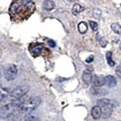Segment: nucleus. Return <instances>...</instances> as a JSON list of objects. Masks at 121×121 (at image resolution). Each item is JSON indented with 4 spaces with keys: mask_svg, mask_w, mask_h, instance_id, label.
<instances>
[{
    "mask_svg": "<svg viewBox=\"0 0 121 121\" xmlns=\"http://www.w3.org/2000/svg\"><path fill=\"white\" fill-rule=\"evenodd\" d=\"M7 96V92L5 89H0V102L5 99V98Z\"/></svg>",
    "mask_w": 121,
    "mask_h": 121,
    "instance_id": "4be33fe9",
    "label": "nucleus"
},
{
    "mask_svg": "<svg viewBox=\"0 0 121 121\" xmlns=\"http://www.w3.org/2000/svg\"><path fill=\"white\" fill-rule=\"evenodd\" d=\"M16 109H18V106L14 101L2 106L0 108V119L9 118Z\"/></svg>",
    "mask_w": 121,
    "mask_h": 121,
    "instance_id": "7ed1b4c3",
    "label": "nucleus"
},
{
    "mask_svg": "<svg viewBox=\"0 0 121 121\" xmlns=\"http://www.w3.org/2000/svg\"><path fill=\"white\" fill-rule=\"evenodd\" d=\"M120 48L121 49V42H120Z\"/></svg>",
    "mask_w": 121,
    "mask_h": 121,
    "instance_id": "cd10ccee",
    "label": "nucleus"
},
{
    "mask_svg": "<svg viewBox=\"0 0 121 121\" xmlns=\"http://www.w3.org/2000/svg\"><path fill=\"white\" fill-rule=\"evenodd\" d=\"M43 49V45L38 44V45H34V46L31 48V51H30V52H31L33 55L37 56V55H39L40 53L42 52Z\"/></svg>",
    "mask_w": 121,
    "mask_h": 121,
    "instance_id": "9b49d317",
    "label": "nucleus"
},
{
    "mask_svg": "<svg viewBox=\"0 0 121 121\" xmlns=\"http://www.w3.org/2000/svg\"><path fill=\"white\" fill-rule=\"evenodd\" d=\"M93 79V75H92V70L91 69V67L87 68L84 70L82 73V80L84 82L85 84L89 85L92 82Z\"/></svg>",
    "mask_w": 121,
    "mask_h": 121,
    "instance_id": "423d86ee",
    "label": "nucleus"
},
{
    "mask_svg": "<svg viewBox=\"0 0 121 121\" xmlns=\"http://www.w3.org/2000/svg\"><path fill=\"white\" fill-rule=\"evenodd\" d=\"M111 27L114 33L121 35V25L119 24L118 23H113V24H111Z\"/></svg>",
    "mask_w": 121,
    "mask_h": 121,
    "instance_id": "2eb2a0df",
    "label": "nucleus"
},
{
    "mask_svg": "<svg viewBox=\"0 0 121 121\" xmlns=\"http://www.w3.org/2000/svg\"><path fill=\"white\" fill-rule=\"evenodd\" d=\"M89 25L91 26V28L92 29V30H94V31H97L98 30V25L96 22L95 21H89Z\"/></svg>",
    "mask_w": 121,
    "mask_h": 121,
    "instance_id": "412c9836",
    "label": "nucleus"
},
{
    "mask_svg": "<svg viewBox=\"0 0 121 121\" xmlns=\"http://www.w3.org/2000/svg\"><path fill=\"white\" fill-rule=\"evenodd\" d=\"M48 45L50 47H52V48H54V47H55V43L53 40H52V39H49V40H48Z\"/></svg>",
    "mask_w": 121,
    "mask_h": 121,
    "instance_id": "b1692460",
    "label": "nucleus"
},
{
    "mask_svg": "<svg viewBox=\"0 0 121 121\" xmlns=\"http://www.w3.org/2000/svg\"><path fill=\"white\" fill-rule=\"evenodd\" d=\"M70 2H74V1H76V0H68Z\"/></svg>",
    "mask_w": 121,
    "mask_h": 121,
    "instance_id": "bb28decb",
    "label": "nucleus"
},
{
    "mask_svg": "<svg viewBox=\"0 0 121 121\" xmlns=\"http://www.w3.org/2000/svg\"><path fill=\"white\" fill-rule=\"evenodd\" d=\"M43 9L46 11H51L52 9H55V2L52 1V0H45L43 4Z\"/></svg>",
    "mask_w": 121,
    "mask_h": 121,
    "instance_id": "f8f14e48",
    "label": "nucleus"
},
{
    "mask_svg": "<svg viewBox=\"0 0 121 121\" xmlns=\"http://www.w3.org/2000/svg\"><path fill=\"white\" fill-rule=\"evenodd\" d=\"M35 11V5L30 0H16L10 7L11 17L17 20H24L31 15Z\"/></svg>",
    "mask_w": 121,
    "mask_h": 121,
    "instance_id": "f257e3e1",
    "label": "nucleus"
},
{
    "mask_svg": "<svg viewBox=\"0 0 121 121\" xmlns=\"http://www.w3.org/2000/svg\"><path fill=\"white\" fill-rule=\"evenodd\" d=\"M116 73L117 75V77L121 78V64H120L117 67L116 69Z\"/></svg>",
    "mask_w": 121,
    "mask_h": 121,
    "instance_id": "5701e85b",
    "label": "nucleus"
},
{
    "mask_svg": "<svg viewBox=\"0 0 121 121\" xmlns=\"http://www.w3.org/2000/svg\"><path fill=\"white\" fill-rule=\"evenodd\" d=\"M2 73H3V68L2 66H0V79H1V77H2Z\"/></svg>",
    "mask_w": 121,
    "mask_h": 121,
    "instance_id": "a878e982",
    "label": "nucleus"
},
{
    "mask_svg": "<svg viewBox=\"0 0 121 121\" xmlns=\"http://www.w3.org/2000/svg\"><path fill=\"white\" fill-rule=\"evenodd\" d=\"M101 114H102L101 108L98 105L95 106V107L92 109V116L95 120L99 119Z\"/></svg>",
    "mask_w": 121,
    "mask_h": 121,
    "instance_id": "1a4fd4ad",
    "label": "nucleus"
},
{
    "mask_svg": "<svg viewBox=\"0 0 121 121\" xmlns=\"http://www.w3.org/2000/svg\"><path fill=\"white\" fill-rule=\"evenodd\" d=\"M104 82L108 86L111 87V88L116 86V85H117L116 79L113 77V76H111V75H108L107 77H104Z\"/></svg>",
    "mask_w": 121,
    "mask_h": 121,
    "instance_id": "6e6552de",
    "label": "nucleus"
},
{
    "mask_svg": "<svg viewBox=\"0 0 121 121\" xmlns=\"http://www.w3.org/2000/svg\"><path fill=\"white\" fill-rule=\"evenodd\" d=\"M92 81H93L94 86H95V87H101V86H104L105 84L104 78L101 77H98V76H96V75L94 76V78L92 79Z\"/></svg>",
    "mask_w": 121,
    "mask_h": 121,
    "instance_id": "9d476101",
    "label": "nucleus"
},
{
    "mask_svg": "<svg viewBox=\"0 0 121 121\" xmlns=\"http://www.w3.org/2000/svg\"><path fill=\"white\" fill-rule=\"evenodd\" d=\"M41 102L42 99L40 97H32L25 101L18 109L22 113H30L35 110L41 104Z\"/></svg>",
    "mask_w": 121,
    "mask_h": 121,
    "instance_id": "f03ea898",
    "label": "nucleus"
},
{
    "mask_svg": "<svg viewBox=\"0 0 121 121\" xmlns=\"http://www.w3.org/2000/svg\"><path fill=\"white\" fill-rule=\"evenodd\" d=\"M85 8L82 6L80 4L76 3L73 5V8H72V13H73L74 15H77L78 14L81 13L82 11H84Z\"/></svg>",
    "mask_w": 121,
    "mask_h": 121,
    "instance_id": "ddd939ff",
    "label": "nucleus"
},
{
    "mask_svg": "<svg viewBox=\"0 0 121 121\" xmlns=\"http://www.w3.org/2000/svg\"><path fill=\"white\" fill-rule=\"evenodd\" d=\"M29 89L30 88L27 86H20L12 90V92L10 94V96L11 98H13L14 101L17 100L19 98L25 96L26 94L28 92Z\"/></svg>",
    "mask_w": 121,
    "mask_h": 121,
    "instance_id": "20e7f679",
    "label": "nucleus"
},
{
    "mask_svg": "<svg viewBox=\"0 0 121 121\" xmlns=\"http://www.w3.org/2000/svg\"><path fill=\"white\" fill-rule=\"evenodd\" d=\"M101 108V111H102V115H103V117L104 118H108V117H109L112 113V111H113L112 102L111 104H109L108 105H105Z\"/></svg>",
    "mask_w": 121,
    "mask_h": 121,
    "instance_id": "0eeeda50",
    "label": "nucleus"
},
{
    "mask_svg": "<svg viewBox=\"0 0 121 121\" xmlns=\"http://www.w3.org/2000/svg\"><path fill=\"white\" fill-rule=\"evenodd\" d=\"M92 15H93V17L95 18H97L98 19L100 17H101V11L100 9H95L92 11Z\"/></svg>",
    "mask_w": 121,
    "mask_h": 121,
    "instance_id": "aec40b11",
    "label": "nucleus"
},
{
    "mask_svg": "<svg viewBox=\"0 0 121 121\" xmlns=\"http://www.w3.org/2000/svg\"><path fill=\"white\" fill-rule=\"evenodd\" d=\"M17 77V67L11 64L5 71V78L8 81H13Z\"/></svg>",
    "mask_w": 121,
    "mask_h": 121,
    "instance_id": "39448f33",
    "label": "nucleus"
},
{
    "mask_svg": "<svg viewBox=\"0 0 121 121\" xmlns=\"http://www.w3.org/2000/svg\"><path fill=\"white\" fill-rule=\"evenodd\" d=\"M93 59H94L93 55H90V56L89 57V58H87L86 59V61L87 63H91V62H92Z\"/></svg>",
    "mask_w": 121,
    "mask_h": 121,
    "instance_id": "393cba45",
    "label": "nucleus"
},
{
    "mask_svg": "<svg viewBox=\"0 0 121 121\" xmlns=\"http://www.w3.org/2000/svg\"><path fill=\"white\" fill-rule=\"evenodd\" d=\"M111 101L108 99V98H101V99L98 101V106H99L100 108H102V107H104V106L108 105V104H111Z\"/></svg>",
    "mask_w": 121,
    "mask_h": 121,
    "instance_id": "f3484780",
    "label": "nucleus"
},
{
    "mask_svg": "<svg viewBox=\"0 0 121 121\" xmlns=\"http://www.w3.org/2000/svg\"><path fill=\"white\" fill-rule=\"evenodd\" d=\"M106 58H107L108 64L111 67H113L115 65V62L113 61L112 59V52H108L106 53Z\"/></svg>",
    "mask_w": 121,
    "mask_h": 121,
    "instance_id": "dca6fc26",
    "label": "nucleus"
},
{
    "mask_svg": "<svg viewBox=\"0 0 121 121\" xmlns=\"http://www.w3.org/2000/svg\"><path fill=\"white\" fill-rule=\"evenodd\" d=\"M96 39H97V40L99 42V43H100V45H101L102 47H105L106 46V45H107V41L106 40H104L103 38H102L99 34H97L96 35Z\"/></svg>",
    "mask_w": 121,
    "mask_h": 121,
    "instance_id": "6ab92c4d",
    "label": "nucleus"
},
{
    "mask_svg": "<svg viewBox=\"0 0 121 121\" xmlns=\"http://www.w3.org/2000/svg\"><path fill=\"white\" fill-rule=\"evenodd\" d=\"M87 29H88V26H87V24L86 22L82 21L78 24V30L80 33H85L87 31Z\"/></svg>",
    "mask_w": 121,
    "mask_h": 121,
    "instance_id": "4468645a",
    "label": "nucleus"
},
{
    "mask_svg": "<svg viewBox=\"0 0 121 121\" xmlns=\"http://www.w3.org/2000/svg\"><path fill=\"white\" fill-rule=\"evenodd\" d=\"M24 121H40V119L35 115L28 114L25 117Z\"/></svg>",
    "mask_w": 121,
    "mask_h": 121,
    "instance_id": "a211bd4d",
    "label": "nucleus"
}]
</instances>
